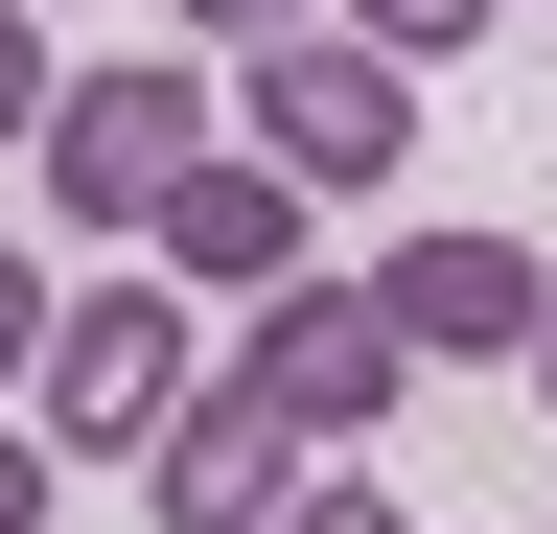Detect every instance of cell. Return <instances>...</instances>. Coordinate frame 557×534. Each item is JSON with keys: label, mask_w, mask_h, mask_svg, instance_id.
Returning <instances> with one entry per match:
<instances>
[{"label": "cell", "mask_w": 557, "mask_h": 534, "mask_svg": "<svg viewBox=\"0 0 557 534\" xmlns=\"http://www.w3.org/2000/svg\"><path fill=\"white\" fill-rule=\"evenodd\" d=\"M278 534H418V511L372 488V464H302V488H278Z\"/></svg>", "instance_id": "cell-10"}, {"label": "cell", "mask_w": 557, "mask_h": 534, "mask_svg": "<svg viewBox=\"0 0 557 534\" xmlns=\"http://www.w3.org/2000/svg\"><path fill=\"white\" fill-rule=\"evenodd\" d=\"M186 24H209V47H302L325 0H186Z\"/></svg>", "instance_id": "cell-12"}, {"label": "cell", "mask_w": 557, "mask_h": 534, "mask_svg": "<svg viewBox=\"0 0 557 534\" xmlns=\"http://www.w3.org/2000/svg\"><path fill=\"white\" fill-rule=\"evenodd\" d=\"M47 372V256H0V395Z\"/></svg>", "instance_id": "cell-11"}, {"label": "cell", "mask_w": 557, "mask_h": 534, "mask_svg": "<svg viewBox=\"0 0 557 534\" xmlns=\"http://www.w3.org/2000/svg\"><path fill=\"white\" fill-rule=\"evenodd\" d=\"M325 24H348V47H372V71H465V47H487V24H511V0H325Z\"/></svg>", "instance_id": "cell-8"}, {"label": "cell", "mask_w": 557, "mask_h": 534, "mask_svg": "<svg viewBox=\"0 0 557 534\" xmlns=\"http://www.w3.org/2000/svg\"><path fill=\"white\" fill-rule=\"evenodd\" d=\"M24 163H47V210H70V233H163V186L209 163V94H186V71H70Z\"/></svg>", "instance_id": "cell-3"}, {"label": "cell", "mask_w": 557, "mask_h": 534, "mask_svg": "<svg viewBox=\"0 0 557 534\" xmlns=\"http://www.w3.org/2000/svg\"><path fill=\"white\" fill-rule=\"evenodd\" d=\"M278 488H302V419L209 349V395L163 419V464H139V511H163V534H278Z\"/></svg>", "instance_id": "cell-6"}, {"label": "cell", "mask_w": 557, "mask_h": 534, "mask_svg": "<svg viewBox=\"0 0 557 534\" xmlns=\"http://www.w3.org/2000/svg\"><path fill=\"white\" fill-rule=\"evenodd\" d=\"M47 488H70V464H47L24 419H0V534H47Z\"/></svg>", "instance_id": "cell-13"}, {"label": "cell", "mask_w": 557, "mask_h": 534, "mask_svg": "<svg viewBox=\"0 0 557 534\" xmlns=\"http://www.w3.org/2000/svg\"><path fill=\"white\" fill-rule=\"evenodd\" d=\"M139 256H163L186 302H278V280H302V186L233 140V163H186V186H163V233H139Z\"/></svg>", "instance_id": "cell-7"}, {"label": "cell", "mask_w": 557, "mask_h": 534, "mask_svg": "<svg viewBox=\"0 0 557 534\" xmlns=\"http://www.w3.org/2000/svg\"><path fill=\"white\" fill-rule=\"evenodd\" d=\"M256 163L302 186V210H348V186H395V163H418V71H372L348 24L256 47Z\"/></svg>", "instance_id": "cell-2"}, {"label": "cell", "mask_w": 557, "mask_h": 534, "mask_svg": "<svg viewBox=\"0 0 557 534\" xmlns=\"http://www.w3.org/2000/svg\"><path fill=\"white\" fill-rule=\"evenodd\" d=\"M47 94H70V71H47V0H0V163L47 140Z\"/></svg>", "instance_id": "cell-9"}, {"label": "cell", "mask_w": 557, "mask_h": 534, "mask_svg": "<svg viewBox=\"0 0 557 534\" xmlns=\"http://www.w3.org/2000/svg\"><path fill=\"white\" fill-rule=\"evenodd\" d=\"M534 395H557V325H534Z\"/></svg>", "instance_id": "cell-14"}, {"label": "cell", "mask_w": 557, "mask_h": 534, "mask_svg": "<svg viewBox=\"0 0 557 534\" xmlns=\"http://www.w3.org/2000/svg\"><path fill=\"white\" fill-rule=\"evenodd\" d=\"M233 372L278 395V419H302V464H348V442H372L395 395H418V349L372 325V280H278V302L233 325Z\"/></svg>", "instance_id": "cell-4"}, {"label": "cell", "mask_w": 557, "mask_h": 534, "mask_svg": "<svg viewBox=\"0 0 557 534\" xmlns=\"http://www.w3.org/2000/svg\"><path fill=\"white\" fill-rule=\"evenodd\" d=\"M372 325H395L418 372H534V325H557V280H534L511 233H395V256H372Z\"/></svg>", "instance_id": "cell-5"}, {"label": "cell", "mask_w": 557, "mask_h": 534, "mask_svg": "<svg viewBox=\"0 0 557 534\" xmlns=\"http://www.w3.org/2000/svg\"><path fill=\"white\" fill-rule=\"evenodd\" d=\"M209 395V325L186 280H94V302H47V372H24V442L47 464H163V419Z\"/></svg>", "instance_id": "cell-1"}]
</instances>
